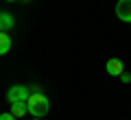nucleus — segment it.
Returning <instances> with one entry per match:
<instances>
[{
    "instance_id": "nucleus-1",
    "label": "nucleus",
    "mask_w": 131,
    "mask_h": 120,
    "mask_svg": "<svg viewBox=\"0 0 131 120\" xmlns=\"http://www.w3.org/2000/svg\"><path fill=\"white\" fill-rule=\"evenodd\" d=\"M26 107H28V111H31V116H35V118H44V116L48 114V109H50V103H48V98L39 92V94H31Z\"/></svg>"
},
{
    "instance_id": "nucleus-2",
    "label": "nucleus",
    "mask_w": 131,
    "mask_h": 120,
    "mask_svg": "<svg viewBox=\"0 0 131 120\" xmlns=\"http://www.w3.org/2000/svg\"><path fill=\"white\" fill-rule=\"evenodd\" d=\"M28 98H31V90L26 85H11L9 92H7L9 105H13V103H28Z\"/></svg>"
},
{
    "instance_id": "nucleus-3",
    "label": "nucleus",
    "mask_w": 131,
    "mask_h": 120,
    "mask_svg": "<svg viewBox=\"0 0 131 120\" xmlns=\"http://www.w3.org/2000/svg\"><path fill=\"white\" fill-rule=\"evenodd\" d=\"M116 15H118V20H122V22H127V24L131 22V0H118Z\"/></svg>"
},
{
    "instance_id": "nucleus-4",
    "label": "nucleus",
    "mask_w": 131,
    "mask_h": 120,
    "mask_svg": "<svg viewBox=\"0 0 131 120\" xmlns=\"http://www.w3.org/2000/svg\"><path fill=\"white\" fill-rule=\"evenodd\" d=\"M105 68H107L109 77H122V74H125V66H122L120 59H109Z\"/></svg>"
},
{
    "instance_id": "nucleus-5",
    "label": "nucleus",
    "mask_w": 131,
    "mask_h": 120,
    "mask_svg": "<svg viewBox=\"0 0 131 120\" xmlns=\"http://www.w3.org/2000/svg\"><path fill=\"white\" fill-rule=\"evenodd\" d=\"M11 28H13V15H11L9 11H2V13H0V31L9 33Z\"/></svg>"
},
{
    "instance_id": "nucleus-6",
    "label": "nucleus",
    "mask_w": 131,
    "mask_h": 120,
    "mask_svg": "<svg viewBox=\"0 0 131 120\" xmlns=\"http://www.w3.org/2000/svg\"><path fill=\"white\" fill-rule=\"evenodd\" d=\"M11 37H9V33H0V55H7V52L11 50Z\"/></svg>"
},
{
    "instance_id": "nucleus-7",
    "label": "nucleus",
    "mask_w": 131,
    "mask_h": 120,
    "mask_svg": "<svg viewBox=\"0 0 131 120\" xmlns=\"http://www.w3.org/2000/svg\"><path fill=\"white\" fill-rule=\"evenodd\" d=\"M11 114H13L15 118H22L24 114H28L26 103H13V105H11Z\"/></svg>"
},
{
    "instance_id": "nucleus-8",
    "label": "nucleus",
    "mask_w": 131,
    "mask_h": 120,
    "mask_svg": "<svg viewBox=\"0 0 131 120\" xmlns=\"http://www.w3.org/2000/svg\"><path fill=\"white\" fill-rule=\"evenodd\" d=\"M0 120H15V116L9 111V114H2V116H0Z\"/></svg>"
},
{
    "instance_id": "nucleus-9",
    "label": "nucleus",
    "mask_w": 131,
    "mask_h": 120,
    "mask_svg": "<svg viewBox=\"0 0 131 120\" xmlns=\"http://www.w3.org/2000/svg\"><path fill=\"white\" fill-rule=\"evenodd\" d=\"M120 81H122V83H129V81H131V74H122V77H120Z\"/></svg>"
},
{
    "instance_id": "nucleus-10",
    "label": "nucleus",
    "mask_w": 131,
    "mask_h": 120,
    "mask_svg": "<svg viewBox=\"0 0 131 120\" xmlns=\"http://www.w3.org/2000/svg\"><path fill=\"white\" fill-rule=\"evenodd\" d=\"M7 2H13V0H7Z\"/></svg>"
},
{
    "instance_id": "nucleus-11",
    "label": "nucleus",
    "mask_w": 131,
    "mask_h": 120,
    "mask_svg": "<svg viewBox=\"0 0 131 120\" xmlns=\"http://www.w3.org/2000/svg\"><path fill=\"white\" fill-rule=\"evenodd\" d=\"M35 120H39V118H35Z\"/></svg>"
},
{
    "instance_id": "nucleus-12",
    "label": "nucleus",
    "mask_w": 131,
    "mask_h": 120,
    "mask_svg": "<svg viewBox=\"0 0 131 120\" xmlns=\"http://www.w3.org/2000/svg\"><path fill=\"white\" fill-rule=\"evenodd\" d=\"M26 2H28V0H26Z\"/></svg>"
}]
</instances>
